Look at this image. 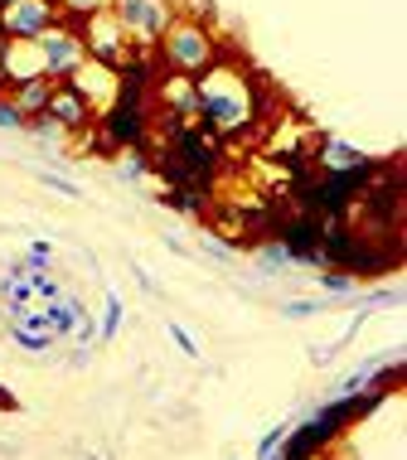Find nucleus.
<instances>
[{"label":"nucleus","instance_id":"nucleus-1","mask_svg":"<svg viewBox=\"0 0 407 460\" xmlns=\"http://www.w3.org/2000/svg\"><path fill=\"white\" fill-rule=\"evenodd\" d=\"M194 93H199V127L218 141L228 136H248L262 127V88H257V73H248L238 58H218L208 64L199 78H194Z\"/></svg>","mask_w":407,"mask_h":460},{"label":"nucleus","instance_id":"nucleus-2","mask_svg":"<svg viewBox=\"0 0 407 460\" xmlns=\"http://www.w3.org/2000/svg\"><path fill=\"white\" fill-rule=\"evenodd\" d=\"M151 54H160V68H165V73L199 78L208 64H218V58H224V49H218V34L208 30V20L184 15V10H180L175 24L160 34V44L151 49Z\"/></svg>","mask_w":407,"mask_h":460},{"label":"nucleus","instance_id":"nucleus-3","mask_svg":"<svg viewBox=\"0 0 407 460\" xmlns=\"http://www.w3.org/2000/svg\"><path fill=\"white\" fill-rule=\"evenodd\" d=\"M107 10H112L117 24L127 30L131 49H155V44H160V34H165L170 24H175L180 0H112Z\"/></svg>","mask_w":407,"mask_h":460},{"label":"nucleus","instance_id":"nucleus-4","mask_svg":"<svg viewBox=\"0 0 407 460\" xmlns=\"http://www.w3.org/2000/svg\"><path fill=\"white\" fill-rule=\"evenodd\" d=\"M30 49H34V58H40V73H44V78H54V83L73 78V73L88 64L83 34H78V24H68V20L49 24L40 40H30Z\"/></svg>","mask_w":407,"mask_h":460},{"label":"nucleus","instance_id":"nucleus-5","mask_svg":"<svg viewBox=\"0 0 407 460\" xmlns=\"http://www.w3.org/2000/svg\"><path fill=\"white\" fill-rule=\"evenodd\" d=\"M78 34H83V49H88L93 64H102V68H112V73H121V68H127V58L136 54L131 40H127V30L117 24L112 10H97V15H88V20L78 24Z\"/></svg>","mask_w":407,"mask_h":460},{"label":"nucleus","instance_id":"nucleus-6","mask_svg":"<svg viewBox=\"0 0 407 460\" xmlns=\"http://www.w3.org/2000/svg\"><path fill=\"white\" fill-rule=\"evenodd\" d=\"M165 127H194L199 121V93H194V78H180V73H165V78H151V93H146Z\"/></svg>","mask_w":407,"mask_h":460},{"label":"nucleus","instance_id":"nucleus-7","mask_svg":"<svg viewBox=\"0 0 407 460\" xmlns=\"http://www.w3.org/2000/svg\"><path fill=\"white\" fill-rule=\"evenodd\" d=\"M49 24H58V5L54 0H10L0 5V40H40Z\"/></svg>","mask_w":407,"mask_h":460},{"label":"nucleus","instance_id":"nucleus-8","mask_svg":"<svg viewBox=\"0 0 407 460\" xmlns=\"http://www.w3.org/2000/svg\"><path fill=\"white\" fill-rule=\"evenodd\" d=\"M44 117H54L58 127H64L68 136H78V131H88L93 121H97V111H93V102L83 97L73 83L64 78V83H54V93H49V107H44Z\"/></svg>","mask_w":407,"mask_h":460},{"label":"nucleus","instance_id":"nucleus-9","mask_svg":"<svg viewBox=\"0 0 407 460\" xmlns=\"http://www.w3.org/2000/svg\"><path fill=\"white\" fill-rule=\"evenodd\" d=\"M277 243L287 247V257H291V267H325V257H320V223L311 218H296L287 223V228L277 233Z\"/></svg>","mask_w":407,"mask_h":460},{"label":"nucleus","instance_id":"nucleus-10","mask_svg":"<svg viewBox=\"0 0 407 460\" xmlns=\"http://www.w3.org/2000/svg\"><path fill=\"white\" fill-rule=\"evenodd\" d=\"M68 83H73V88H78L83 97H88L93 111H107V107L117 102V73L102 68V64H93V58H88V64H83L78 73H73Z\"/></svg>","mask_w":407,"mask_h":460},{"label":"nucleus","instance_id":"nucleus-11","mask_svg":"<svg viewBox=\"0 0 407 460\" xmlns=\"http://www.w3.org/2000/svg\"><path fill=\"white\" fill-rule=\"evenodd\" d=\"M311 160H315L320 170H354V165H364V160H374V155H368L364 146L344 141V136H320Z\"/></svg>","mask_w":407,"mask_h":460},{"label":"nucleus","instance_id":"nucleus-12","mask_svg":"<svg viewBox=\"0 0 407 460\" xmlns=\"http://www.w3.org/2000/svg\"><path fill=\"white\" fill-rule=\"evenodd\" d=\"M83 315H88V305H83V296H73V291L54 296V301H44V320H49V330H54L58 340H68V334L78 330Z\"/></svg>","mask_w":407,"mask_h":460},{"label":"nucleus","instance_id":"nucleus-13","mask_svg":"<svg viewBox=\"0 0 407 460\" xmlns=\"http://www.w3.org/2000/svg\"><path fill=\"white\" fill-rule=\"evenodd\" d=\"M49 93H54V78H44V73L20 78L15 88H10V97H15V107L24 111V117H40V111L49 107Z\"/></svg>","mask_w":407,"mask_h":460},{"label":"nucleus","instance_id":"nucleus-14","mask_svg":"<svg viewBox=\"0 0 407 460\" xmlns=\"http://www.w3.org/2000/svg\"><path fill=\"white\" fill-rule=\"evenodd\" d=\"M368 320H374V310H359V315H354V320H349V325H344V334H340V340H335V344H315V349H311V364H315V368H325V364H335V358H340L344 349H349V344H354V340H359V330L368 325Z\"/></svg>","mask_w":407,"mask_h":460},{"label":"nucleus","instance_id":"nucleus-15","mask_svg":"<svg viewBox=\"0 0 407 460\" xmlns=\"http://www.w3.org/2000/svg\"><path fill=\"white\" fill-rule=\"evenodd\" d=\"M315 286L330 296V301H354V296H359V277H349V271H340V267H320Z\"/></svg>","mask_w":407,"mask_h":460},{"label":"nucleus","instance_id":"nucleus-16","mask_svg":"<svg viewBox=\"0 0 407 460\" xmlns=\"http://www.w3.org/2000/svg\"><path fill=\"white\" fill-rule=\"evenodd\" d=\"M0 301H5V305H24V301H30V267H24V257H20V262H10V271H0Z\"/></svg>","mask_w":407,"mask_h":460},{"label":"nucleus","instance_id":"nucleus-17","mask_svg":"<svg viewBox=\"0 0 407 460\" xmlns=\"http://www.w3.org/2000/svg\"><path fill=\"white\" fill-rule=\"evenodd\" d=\"M121 320H127V305H121L117 286H107V291H102V325H97V344H112L117 330H121Z\"/></svg>","mask_w":407,"mask_h":460},{"label":"nucleus","instance_id":"nucleus-18","mask_svg":"<svg viewBox=\"0 0 407 460\" xmlns=\"http://www.w3.org/2000/svg\"><path fill=\"white\" fill-rule=\"evenodd\" d=\"M330 310V296H296V301H281L277 315L291 320V325H301V320H320Z\"/></svg>","mask_w":407,"mask_h":460},{"label":"nucleus","instance_id":"nucleus-19","mask_svg":"<svg viewBox=\"0 0 407 460\" xmlns=\"http://www.w3.org/2000/svg\"><path fill=\"white\" fill-rule=\"evenodd\" d=\"M5 334L20 344L24 354H49V349L58 344V334H54V330H24V325H5Z\"/></svg>","mask_w":407,"mask_h":460},{"label":"nucleus","instance_id":"nucleus-20","mask_svg":"<svg viewBox=\"0 0 407 460\" xmlns=\"http://www.w3.org/2000/svg\"><path fill=\"white\" fill-rule=\"evenodd\" d=\"M20 136H34L40 146H68V141H73V136H68L64 127H58L54 117H44V111H40V117L24 121V131H20Z\"/></svg>","mask_w":407,"mask_h":460},{"label":"nucleus","instance_id":"nucleus-21","mask_svg":"<svg viewBox=\"0 0 407 460\" xmlns=\"http://www.w3.org/2000/svg\"><path fill=\"white\" fill-rule=\"evenodd\" d=\"M287 427H291V421H271L262 437H257V446H252V460H277L281 441H287Z\"/></svg>","mask_w":407,"mask_h":460},{"label":"nucleus","instance_id":"nucleus-22","mask_svg":"<svg viewBox=\"0 0 407 460\" xmlns=\"http://www.w3.org/2000/svg\"><path fill=\"white\" fill-rule=\"evenodd\" d=\"M58 5V20H68V24H83L88 15H97V10H107L112 0H54Z\"/></svg>","mask_w":407,"mask_h":460},{"label":"nucleus","instance_id":"nucleus-23","mask_svg":"<svg viewBox=\"0 0 407 460\" xmlns=\"http://www.w3.org/2000/svg\"><path fill=\"white\" fill-rule=\"evenodd\" d=\"M165 334H170V340H175V349H180L184 358H199V354H204L199 334H190V330L180 325V320H165Z\"/></svg>","mask_w":407,"mask_h":460},{"label":"nucleus","instance_id":"nucleus-24","mask_svg":"<svg viewBox=\"0 0 407 460\" xmlns=\"http://www.w3.org/2000/svg\"><path fill=\"white\" fill-rule=\"evenodd\" d=\"M24 267L49 271V267H54V243H49V238H30V243H24Z\"/></svg>","mask_w":407,"mask_h":460},{"label":"nucleus","instance_id":"nucleus-25","mask_svg":"<svg viewBox=\"0 0 407 460\" xmlns=\"http://www.w3.org/2000/svg\"><path fill=\"white\" fill-rule=\"evenodd\" d=\"M24 121H30V117H24V111L15 107V97L0 93V131H5V136H20V131H24Z\"/></svg>","mask_w":407,"mask_h":460},{"label":"nucleus","instance_id":"nucleus-26","mask_svg":"<svg viewBox=\"0 0 407 460\" xmlns=\"http://www.w3.org/2000/svg\"><path fill=\"white\" fill-rule=\"evenodd\" d=\"M257 267H262V271H287V267H291L287 247H281L277 238H271V243H262V247H257Z\"/></svg>","mask_w":407,"mask_h":460},{"label":"nucleus","instance_id":"nucleus-27","mask_svg":"<svg viewBox=\"0 0 407 460\" xmlns=\"http://www.w3.org/2000/svg\"><path fill=\"white\" fill-rule=\"evenodd\" d=\"M146 175H151V165H146V155H141V151H127V160L117 165V180H127V184H141Z\"/></svg>","mask_w":407,"mask_h":460},{"label":"nucleus","instance_id":"nucleus-28","mask_svg":"<svg viewBox=\"0 0 407 460\" xmlns=\"http://www.w3.org/2000/svg\"><path fill=\"white\" fill-rule=\"evenodd\" d=\"M40 184H44V190H54V194H64V199H83V190H78V184H73V180H64L58 170H40Z\"/></svg>","mask_w":407,"mask_h":460},{"label":"nucleus","instance_id":"nucleus-29","mask_svg":"<svg viewBox=\"0 0 407 460\" xmlns=\"http://www.w3.org/2000/svg\"><path fill=\"white\" fill-rule=\"evenodd\" d=\"M199 247H204L208 257H218V262H233V257H238V247H233V243H224V238H214V233H204V238H199Z\"/></svg>","mask_w":407,"mask_h":460},{"label":"nucleus","instance_id":"nucleus-30","mask_svg":"<svg viewBox=\"0 0 407 460\" xmlns=\"http://www.w3.org/2000/svg\"><path fill=\"white\" fill-rule=\"evenodd\" d=\"M403 305V286H378V291L374 296H368V305Z\"/></svg>","mask_w":407,"mask_h":460},{"label":"nucleus","instance_id":"nucleus-31","mask_svg":"<svg viewBox=\"0 0 407 460\" xmlns=\"http://www.w3.org/2000/svg\"><path fill=\"white\" fill-rule=\"evenodd\" d=\"M0 412H10V417H15V412H24V407H20V397L10 393L5 383H0Z\"/></svg>","mask_w":407,"mask_h":460},{"label":"nucleus","instance_id":"nucleus-32","mask_svg":"<svg viewBox=\"0 0 407 460\" xmlns=\"http://www.w3.org/2000/svg\"><path fill=\"white\" fill-rule=\"evenodd\" d=\"M131 277H136V286H141L146 296H155V291H160V286L151 281V271H146V267H131Z\"/></svg>","mask_w":407,"mask_h":460},{"label":"nucleus","instance_id":"nucleus-33","mask_svg":"<svg viewBox=\"0 0 407 460\" xmlns=\"http://www.w3.org/2000/svg\"><path fill=\"white\" fill-rule=\"evenodd\" d=\"M160 243H165V247H170V252H175V257H190V247H184L180 238H170V233H165V238H160Z\"/></svg>","mask_w":407,"mask_h":460},{"label":"nucleus","instance_id":"nucleus-34","mask_svg":"<svg viewBox=\"0 0 407 460\" xmlns=\"http://www.w3.org/2000/svg\"><path fill=\"white\" fill-rule=\"evenodd\" d=\"M88 460H102V456H88Z\"/></svg>","mask_w":407,"mask_h":460},{"label":"nucleus","instance_id":"nucleus-35","mask_svg":"<svg viewBox=\"0 0 407 460\" xmlns=\"http://www.w3.org/2000/svg\"><path fill=\"white\" fill-rule=\"evenodd\" d=\"M0 5H10V0H0Z\"/></svg>","mask_w":407,"mask_h":460}]
</instances>
